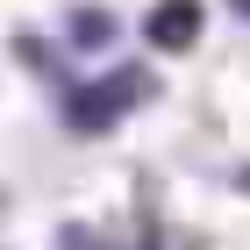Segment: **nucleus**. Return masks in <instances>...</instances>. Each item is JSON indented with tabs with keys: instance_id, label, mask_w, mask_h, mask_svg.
I'll return each mask as SVG.
<instances>
[{
	"instance_id": "nucleus-2",
	"label": "nucleus",
	"mask_w": 250,
	"mask_h": 250,
	"mask_svg": "<svg viewBox=\"0 0 250 250\" xmlns=\"http://www.w3.org/2000/svg\"><path fill=\"white\" fill-rule=\"evenodd\" d=\"M143 36H150L157 50H186V43L200 36V0H165V7L150 15V29H143Z\"/></svg>"
},
{
	"instance_id": "nucleus-4",
	"label": "nucleus",
	"mask_w": 250,
	"mask_h": 250,
	"mask_svg": "<svg viewBox=\"0 0 250 250\" xmlns=\"http://www.w3.org/2000/svg\"><path fill=\"white\" fill-rule=\"evenodd\" d=\"M236 15H243V21H250V0H236Z\"/></svg>"
},
{
	"instance_id": "nucleus-3",
	"label": "nucleus",
	"mask_w": 250,
	"mask_h": 250,
	"mask_svg": "<svg viewBox=\"0 0 250 250\" xmlns=\"http://www.w3.org/2000/svg\"><path fill=\"white\" fill-rule=\"evenodd\" d=\"M72 43H86V50H107V43H115V15H72Z\"/></svg>"
},
{
	"instance_id": "nucleus-1",
	"label": "nucleus",
	"mask_w": 250,
	"mask_h": 250,
	"mask_svg": "<svg viewBox=\"0 0 250 250\" xmlns=\"http://www.w3.org/2000/svg\"><path fill=\"white\" fill-rule=\"evenodd\" d=\"M136 93H150V79H143V72H115V79H100L93 93H79V129H107V122H115Z\"/></svg>"
}]
</instances>
